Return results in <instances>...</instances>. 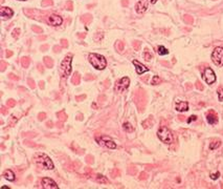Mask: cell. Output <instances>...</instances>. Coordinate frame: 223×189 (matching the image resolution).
<instances>
[{
  "mask_svg": "<svg viewBox=\"0 0 223 189\" xmlns=\"http://www.w3.org/2000/svg\"><path fill=\"white\" fill-rule=\"evenodd\" d=\"M89 62L92 64V66L98 71H102L107 66V61L105 57L99 54H90L89 55Z\"/></svg>",
  "mask_w": 223,
  "mask_h": 189,
  "instance_id": "6da1fadb",
  "label": "cell"
},
{
  "mask_svg": "<svg viewBox=\"0 0 223 189\" xmlns=\"http://www.w3.org/2000/svg\"><path fill=\"white\" fill-rule=\"evenodd\" d=\"M35 162L39 166L43 167L44 169H47V170H52L54 169V163L50 160V158L47 157L45 153H37L35 155Z\"/></svg>",
  "mask_w": 223,
  "mask_h": 189,
  "instance_id": "7a4b0ae2",
  "label": "cell"
},
{
  "mask_svg": "<svg viewBox=\"0 0 223 189\" xmlns=\"http://www.w3.org/2000/svg\"><path fill=\"white\" fill-rule=\"evenodd\" d=\"M58 118H59V120H60V121L64 122V121L66 120V118H67V116H66L65 111H60V113H58Z\"/></svg>",
  "mask_w": 223,
  "mask_h": 189,
  "instance_id": "cb8c5ba5",
  "label": "cell"
},
{
  "mask_svg": "<svg viewBox=\"0 0 223 189\" xmlns=\"http://www.w3.org/2000/svg\"><path fill=\"white\" fill-rule=\"evenodd\" d=\"M116 46L118 47V52L120 53H122L123 52V50H124V44L122 42H118V44H116Z\"/></svg>",
  "mask_w": 223,
  "mask_h": 189,
  "instance_id": "4dcf8cb0",
  "label": "cell"
},
{
  "mask_svg": "<svg viewBox=\"0 0 223 189\" xmlns=\"http://www.w3.org/2000/svg\"><path fill=\"white\" fill-rule=\"evenodd\" d=\"M8 77H10V79H12V80H18V77L15 76L14 74H10L8 75Z\"/></svg>",
  "mask_w": 223,
  "mask_h": 189,
  "instance_id": "836d02e7",
  "label": "cell"
},
{
  "mask_svg": "<svg viewBox=\"0 0 223 189\" xmlns=\"http://www.w3.org/2000/svg\"><path fill=\"white\" fill-rule=\"evenodd\" d=\"M39 84H40V88H44V82H42V81H41Z\"/></svg>",
  "mask_w": 223,
  "mask_h": 189,
  "instance_id": "7bdbcfd3",
  "label": "cell"
},
{
  "mask_svg": "<svg viewBox=\"0 0 223 189\" xmlns=\"http://www.w3.org/2000/svg\"><path fill=\"white\" fill-rule=\"evenodd\" d=\"M148 6H149V1L148 0H140V1L136 3L135 10L138 14H143L147 11Z\"/></svg>",
  "mask_w": 223,
  "mask_h": 189,
  "instance_id": "30bf717a",
  "label": "cell"
},
{
  "mask_svg": "<svg viewBox=\"0 0 223 189\" xmlns=\"http://www.w3.org/2000/svg\"><path fill=\"white\" fill-rule=\"evenodd\" d=\"M160 82H162V80H160L159 77H158V76H154L153 79H152V81H151V84L152 85H157V84H159Z\"/></svg>",
  "mask_w": 223,
  "mask_h": 189,
  "instance_id": "d4e9b609",
  "label": "cell"
},
{
  "mask_svg": "<svg viewBox=\"0 0 223 189\" xmlns=\"http://www.w3.org/2000/svg\"><path fill=\"white\" fill-rule=\"evenodd\" d=\"M1 113L3 114V115H6V111H5V107L4 106L1 107Z\"/></svg>",
  "mask_w": 223,
  "mask_h": 189,
  "instance_id": "f35d334b",
  "label": "cell"
},
{
  "mask_svg": "<svg viewBox=\"0 0 223 189\" xmlns=\"http://www.w3.org/2000/svg\"><path fill=\"white\" fill-rule=\"evenodd\" d=\"M217 93H218V98H219V101L223 102V88H219Z\"/></svg>",
  "mask_w": 223,
  "mask_h": 189,
  "instance_id": "83f0119b",
  "label": "cell"
},
{
  "mask_svg": "<svg viewBox=\"0 0 223 189\" xmlns=\"http://www.w3.org/2000/svg\"><path fill=\"white\" fill-rule=\"evenodd\" d=\"M86 98V96L85 94H83V96H80V97H76V99L78 101H80V100H83V99H85Z\"/></svg>",
  "mask_w": 223,
  "mask_h": 189,
  "instance_id": "d590c367",
  "label": "cell"
},
{
  "mask_svg": "<svg viewBox=\"0 0 223 189\" xmlns=\"http://www.w3.org/2000/svg\"><path fill=\"white\" fill-rule=\"evenodd\" d=\"M12 55H13V53H12V52H8V54H6V56H8V57H11V56H12Z\"/></svg>",
  "mask_w": 223,
  "mask_h": 189,
  "instance_id": "ee69618b",
  "label": "cell"
},
{
  "mask_svg": "<svg viewBox=\"0 0 223 189\" xmlns=\"http://www.w3.org/2000/svg\"><path fill=\"white\" fill-rule=\"evenodd\" d=\"M80 81H81V77H80V75L78 74V72H76V74L72 76V78H71V82L74 83V85H78V84H80Z\"/></svg>",
  "mask_w": 223,
  "mask_h": 189,
  "instance_id": "d6986e66",
  "label": "cell"
},
{
  "mask_svg": "<svg viewBox=\"0 0 223 189\" xmlns=\"http://www.w3.org/2000/svg\"><path fill=\"white\" fill-rule=\"evenodd\" d=\"M52 2L50 1V0H47V1L43 2V4H44V5H45V4H52Z\"/></svg>",
  "mask_w": 223,
  "mask_h": 189,
  "instance_id": "60d3db41",
  "label": "cell"
},
{
  "mask_svg": "<svg viewBox=\"0 0 223 189\" xmlns=\"http://www.w3.org/2000/svg\"><path fill=\"white\" fill-rule=\"evenodd\" d=\"M157 53H158V55H160V56H165V55H168V54H169V50H168L165 46L160 45V46H158Z\"/></svg>",
  "mask_w": 223,
  "mask_h": 189,
  "instance_id": "7402d4cb",
  "label": "cell"
},
{
  "mask_svg": "<svg viewBox=\"0 0 223 189\" xmlns=\"http://www.w3.org/2000/svg\"><path fill=\"white\" fill-rule=\"evenodd\" d=\"M47 126H48V127H52V122H48V123H47Z\"/></svg>",
  "mask_w": 223,
  "mask_h": 189,
  "instance_id": "f6af8a7d",
  "label": "cell"
},
{
  "mask_svg": "<svg viewBox=\"0 0 223 189\" xmlns=\"http://www.w3.org/2000/svg\"><path fill=\"white\" fill-rule=\"evenodd\" d=\"M220 146H221V141H215L209 144V149H211V150H214V149H217L218 147H220Z\"/></svg>",
  "mask_w": 223,
  "mask_h": 189,
  "instance_id": "603a6c76",
  "label": "cell"
},
{
  "mask_svg": "<svg viewBox=\"0 0 223 189\" xmlns=\"http://www.w3.org/2000/svg\"><path fill=\"white\" fill-rule=\"evenodd\" d=\"M206 120H207V122H209V124L214 125V124H216V123L218 122V117L213 113V111H212V113H209V115L206 116Z\"/></svg>",
  "mask_w": 223,
  "mask_h": 189,
  "instance_id": "2e32d148",
  "label": "cell"
},
{
  "mask_svg": "<svg viewBox=\"0 0 223 189\" xmlns=\"http://www.w3.org/2000/svg\"><path fill=\"white\" fill-rule=\"evenodd\" d=\"M91 79H94V77H85V80H91Z\"/></svg>",
  "mask_w": 223,
  "mask_h": 189,
  "instance_id": "b9f144b4",
  "label": "cell"
},
{
  "mask_svg": "<svg viewBox=\"0 0 223 189\" xmlns=\"http://www.w3.org/2000/svg\"><path fill=\"white\" fill-rule=\"evenodd\" d=\"M96 181H98L99 183H101V184H108V183H109V180H108L107 178L104 177V175H100L96 177Z\"/></svg>",
  "mask_w": 223,
  "mask_h": 189,
  "instance_id": "ffe728a7",
  "label": "cell"
},
{
  "mask_svg": "<svg viewBox=\"0 0 223 189\" xmlns=\"http://www.w3.org/2000/svg\"><path fill=\"white\" fill-rule=\"evenodd\" d=\"M71 61H72L71 56H66L63 59L60 66V74L62 78H66L71 72Z\"/></svg>",
  "mask_w": 223,
  "mask_h": 189,
  "instance_id": "277c9868",
  "label": "cell"
},
{
  "mask_svg": "<svg viewBox=\"0 0 223 189\" xmlns=\"http://www.w3.org/2000/svg\"><path fill=\"white\" fill-rule=\"evenodd\" d=\"M143 57H145V60L146 61H150L152 59V55L150 54L149 52H148V50H145V53H143Z\"/></svg>",
  "mask_w": 223,
  "mask_h": 189,
  "instance_id": "484cf974",
  "label": "cell"
},
{
  "mask_svg": "<svg viewBox=\"0 0 223 189\" xmlns=\"http://www.w3.org/2000/svg\"><path fill=\"white\" fill-rule=\"evenodd\" d=\"M42 186L45 189H58V185L54 180L49 179V178H43L42 179Z\"/></svg>",
  "mask_w": 223,
  "mask_h": 189,
  "instance_id": "9c48e42d",
  "label": "cell"
},
{
  "mask_svg": "<svg viewBox=\"0 0 223 189\" xmlns=\"http://www.w3.org/2000/svg\"><path fill=\"white\" fill-rule=\"evenodd\" d=\"M175 109L177 111H180V113L187 111L189 109V103L184 102V101H177L175 104Z\"/></svg>",
  "mask_w": 223,
  "mask_h": 189,
  "instance_id": "4fadbf2b",
  "label": "cell"
},
{
  "mask_svg": "<svg viewBox=\"0 0 223 189\" xmlns=\"http://www.w3.org/2000/svg\"><path fill=\"white\" fill-rule=\"evenodd\" d=\"M1 65H2V67H1V71H4V69H5V63H4L3 62V61H1Z\"/></svg>",
  "mask_w": 223,
  "mask_h": 189,
  "instance_id": "74e56055",
  "label": "cell"
},
{
  "mask_svg": "<svg viewBox=\"0 0 223 189\" xmlns=\"http://www.w3.org/2000/svg\"><path fill=\"white\" fill-rule=\"evenodd\" d=\"M6 105H8V107H14L15 105H16V101L13 100V99H10V100L6 101Z\"/></svg>",
  "mask_w": 223,
  "mask_h": 189,
  "instance_id": "4316f807",
  "label": "cell"
},
{
  "mask_svg": "<svg viewBox=\"0 0 223 189\" xmlns=\"http://www.w3.org/2000/svg\"><path fill=\"white\" fill-rule=\"evenodd\" d=\"M96 141L100 145H102V146H105V147H107V148H110V149L116 148V144L114 143L113 140L109 137H106V136H102V137L96 138Z\"/></svg>",
  "mask_w": 223,
  "mask_h": 189,
  "instance_id": "8992f818",
  "label": "cell"
},
{
  "mask_svg": "<svg viewBox=\"0 0 223 189\" xmlns=\"http://www.w3.org/2000/svg\"><path fill=\"white\" fill-rule=\"evenodd\" d=\"M48 22H49L50 25H52V26H59V25H61L62 22H63V19H62V17L59 16V15L52 14L48 17Z\"/></svg>",
  "mask_w": 223,
  "mask_h": 189,
  "instance_id": "8fae6325",
  "label": "cell"
},
{
  "mask_svg": "<svg viewBox=\"0 0 223 189\" xmlns=\"http://www.w3.org/2000/svg\"><path fill=\"white\" fill-rule=\"evenodd\" d=\"M27 82H28V84H30V88H35V87H36V84H35V82L32 80V79H28Z\"/></svg>",
  "mask_w": 223,
  "mask_h": 189,
  "instance_id": "f546056e",
  "label": "cell"
},
{
  "mask_svg": "<svg viewBox=\"0 0 223 189\" xmlns=\"http://www.w3.org/2000/svg\"><path fill=\"white\" fill-rule=\"evenodd\" d=\"M212 61L218 67L223 66V47L218 46L212 53Z\"/></svg>",
  "mask_w": 223,
  "mask_h": 189,
  "instance_id": "5b68a950",
  "label": "cell"
},
{
  "mask_svg": "<svg viewBox=\"0 0 223 189\" xmlns=\"http://www.w3.org/2000/svg\"><path fill=\"white\" fill-rule=\"evenodd\" d=\"M13 15H14V12H13V10L10 8L3 6V8H1V10H0V16L3 17V18H11V17H13Z\"/></svg>",
  "mask_w": 223,
  "mask_h": 189,
  "instance_id": "5bb4252c",
  "label": "cell"
},
{
  "mask_svg": "<svg viewBox=\"0 0 223 189\" xmlns=\"http://www.w3.org/2000/svg\"><path fill=\"white\" fill-rule=\"evenodd\" d=\"M209 177H211L212 180H217L218 178L220 177V172H219V171H217L216 173H211V175H209Z\"/></svg>",
  "mask_w": 223,
  "mask_h": 189,
  "instance_id": "f1b7e54d",
  "label": "cell"
},
{
  "mask_svg": "<svg viewBox=\"0 0 223 189\" xmlns=\"http://www.w3.org/2000/svg\"><path fill=\"white\" fill-rule=\"evenodd\" d=\"M33 30H36V32H39V33L42 32V30H40V28H38V27H33Z\"/></svg>",
  "mask_w": 223,
  "mask_h": 189,
  "instance_id": "ab89813d",
  "label": "cell"
},
{
  "mask_svg": "<svg viewBox=\"0 0 223 189\" xmlns=\"http://www.w3.org/2000/svg\"><path fill=\"white\" fill-rule=\"evenodd\" d=\"M20 1H25V0H20Z\"/></svg>",
  "mask_w": 223,
  "mask_h": 189,
  "instance_id": "c3c4849f",
  "label": "cell"
},
{
  "mask_svg": "<svg viewBox=\"0 0 223 189\" xmlns=\"http://www.w3.org/2000/svg\"><path fill=\"white\" fill-rule=\"evenodd\" d=\"M123 128H124V130L127 131V133H132V131H133V126H132V125L130 124V123H128V122L124 123Z\"/></svg>",
  "mask_w": 223,
  "mask_h": 189,
  "instance_id": "44dd1931",
  "label": "cell"
},
{
  "mask_svg": "<svg viewBox=\"0 0 223 189\" xmlns=\"http://www.w3.org/2000/svg\"><path fill=\"white\" fill-rule=\"evenodd\" d=\"M13 36L16 38V37H18L19 36V30H15L14 32H13Z\"/></svg>",
  "mask_w": 223,
  "mask_h": 189,
  "instance_id": "e575fe53",
  "label": "cell"
},
{
  "mask_svg": "<svg viewBox=\"0 0 223 189\" xmlns=\"http://www.w3.org/2000/svg\"><path fill=\"white\" fill-rule=\"evenodd\" d=\"M62 45H63L64 47H67V45H68L67 41H66V40H62Z\"/></svg>",
  "mask_w": 223,
  "mask_h": 189,
  "instance_id": "8d00e7d4",
  "label": "cell"
},
{
  "mask_svg": "<svg viewBox=\"0 0 223 189\" xmlns=\"http://www.w3.org/2000/svg\"><path fill=\"white\" fill-rule=\"evenodd\" d=\"M157 137L159 138L160 141L165 143V144H171V143H173V140H174L171 130L165 126H162L159 129H158Z\"/></svg>",
  "mask_w": 223,
  "mask_h": 189,
  "instance_id": "3957f363",
  "label": "cell"
},
{
  "mask_svg": "<svg viewBox=\"0 0 223 189\" xmlns=\"http://www.w3.org/2000/svg\"><path fill=\"white\" fill-rule=\"evenodd\" d=\"M145 173H142V175H140V179H145Z\"/></svg>",
  "mask_w": 223,
  "mask_h": 189,
  "instance_id": "bcb514c9",
  "label": "cell"
},
{
  "mask_svg": "<svg viewBox=\"0 0 223 189\" xmlns=\"http://www.w3.org/2000/svg\"><path fill=\"white\" fill-rule=\"evenodd\" d=\"M45 117H46V115L44 113H42V114H39V120H45Z\"/></svg>",
  "mask_w": 223,
  "mask_h": 189,
  "instance_id": "d6a6232c",
  "label": "cell"
},
{
  "mask_svg": "<svg viewBox=\"0 0 223 189\" xmlns=\"http://www.w3.org/2000/svg\"><path fill=\"white\" fill-rule=\"evenodd\" d=\"M203 79H204V81L207 84H213V83L216 82L217 78H216V75L213 69H209V67H206L204 69V72H203Z\"/></svg>",
  "mask_w": 223,
  "mask_h": 189,
  "instance_id": "52a82bcc",
  "label": "cell"
},
{
  "mask_svg": "<svg viewBox=\"0 0 223 189\" xmlns=\"http://www.w3.org/2000/svg\"><path fill=\"white\" fill-rule=\"evenodd\" d=\"M130 84V80L128 77H124V78L121 79L120 81H116L115 83V91H118V93H122V91H126V89L129 87Z\"/></svg>",
  "mask_w": 223,
  "mask_h": 189,
  "instance_id": "ba28073f",
  "label": "cell"
},
{
  "mask_svg": "<svg viewBox=\"0 0 223 189\" xmlns=\"http://www.w3.org/2000/svg\"><path fill=\"white\" fill-rule=\"evenodd\" d=\"M132 63H133L134 66H135L136 72H137L138 75H143V72H147L148 71H149V69H148V67H146L145 65L142 64L140 62H138L137 60H133V61H132Z\"/></svg>",
  "mask_w": 223,
  "mask_h": 189,
  "instance_id": "7c38bea8",
  "label": "cell"
},
{
  "mask_svg": "<svg viewBox=\"0 0 223 189\" xmlns=\"http://www.w3.org/2000/svg\"><path fill=\"white\" fill-rule=\"evenodd\" d=\"M3 177H4V179L8 180V181H11V182L15 181V173L13 172L11 169H8V170L4 171V172H3Z\"/></svg>",
  "mask_w": 223,
  "mask_h": 189,
  "instance_id": "9a60e30c",
  "label": "cell"
},
{
  "mask_svg": "<svg viewBox=\"0 0 223 189\" xmlns=\"http://www.w3.org/2000/svg\"><path fill=\"white\" fill-rule=\"evenodd\" d=\"M30 59L28 58V57H23V58L21 59V64L24 69H27V67L30 66Z\"/></svg>",
  "mask_w": 223,
  "mask_h": 189,
  "instance_id": "ac0fdd59",
  "label": "cell"
},
{
  "mask_svg": "<svg viewBox=\"0 0 223 189\" xmlns=\"http://www.w3.org/2000/svg\"><path fill=\"white\" fill-rule=\"evenodd\" d=\"M150 1H151L152 4H154V3H156V1H157V0H150Z\"/></svg>",
  "mask_w": 223,
  "mask_h": 189,
  "instance_id": "7dc6e473",
  "label": "cell"
},
{
  "mask_svg": "<svg viewBox=\"0 0 223 189\" xmlns=\"http://www.w3.org/2000/svg\"><path fill=\"white\" fill-rule=\"evenodd\" d=\"M44 64L46 65V67L47 69H52V66H54V61H52V58H49V57H44Z\"/></svg>",
  "mask_w": 223,
  "mask_h": 189,
  "instance_id": "e0dca14e",
  "label": "cell"
},
{
  "mask_svg": "<svg viewBox=\"0 0 223 189\" xmlns=\"http://www.w3.org/2000/svg\"><path fill=\"white\" fill-rule=\"evenodd\" d=\"M196 120H197V117H196V116H191V117L187 119V123L190 124V123H192L193 121H196Z\"/></svg>",
  "mask_w": 223,
  "mask_h": 189,
  "instance_id": "1f68e13d",
  "label": "cell"
}]
</instances>
